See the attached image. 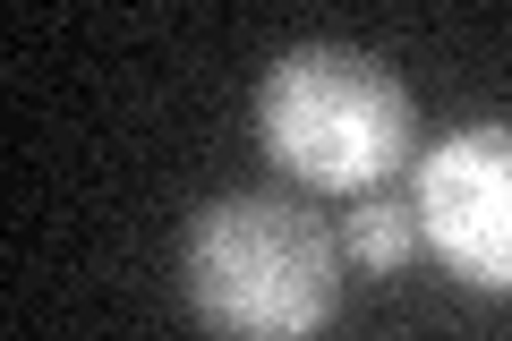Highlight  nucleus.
I'll list each match as a JSON object with an SVG mask.
<instances>
[{"mask_svg":"<svg viewBox=\"0 0 512 341\" xmlns=\"http://www.w3.org/2000/svg\"><path fill=\"white\" fill-rule=\"evenodd\" d=\"M180 290L231 341H316L342 307V231L291 188L205 197L180 231Z\"/></svg>","mask_w":512,"mask_h":341,"instance_id":"nucleus-1","label":"nucleus"},{"mask_svg":"<svg viewBox=\"0 0 512 341\" xmlns=\"http://www.w3.org/2000/svg\"><path fill=\"white\" fill-rule=\"evenodd\" d=\"M410 86L376 52L299 43L256 77V145L316 197H376L410 162Z\"/></svg>","mask_w":512,"mask_h":341,"instance_id":"nucleus-2","label":"nucleus"},{"mask_svg":"<svg viewBox=\"0 0 512 341\" xmlns=\"http://www.w3.org/2000/svg\"><path fill=\"white\" fill-rule=\"evenodd\" d=\"M419 248L470 290L512 299V120H461L410 162Z\"/></svg>","mask_w":512,"mask_h":341,"instance_id":"nucleus-3","label":"nucleus"},{"mask_svg":"<svg viewBox=\"0 0 512 341\" xmlns=\"http://www.w3.org/2000/svg\"><path fill=\"white\" fill-rule=\"evenodd\" d=\"M342 256L359 273H402L410 256H419V214H410V197H359L342 222Z\"/></svg>","mask_w":512,"mask_h":341,"instance_id":"nucleus-4","label":"nucleus"}]
</instances>
